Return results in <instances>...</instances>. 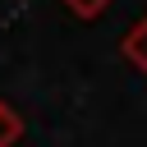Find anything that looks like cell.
<instances>
[{
  "mask_svg": "<svg viewBox=\"0 0 147 147\" xmlns=\"http://www.w3.org/2000/svg\"><path fill=\"white\" fill-rule=\"evenodd\" d=\"M119 55H124V60H129L142 78H147V14H142V18H138V23L119 37Z\"/></svg>",
  "mask_w": 147,
  "mask_h": 147,
  "instance_id": "cell-1",
  "label": "cell"
},
{
  "mask_svg": "<svg viewBox=\"0 0 147 147\" xmlns=\"http://www.w3.org/2000/svg\"><path fill=\"white\" fill-rule=\"evenodd\" d=\"M18 138H23V115L0 101V147H18Z\"/></svg>",
  "mask_w": 147,
  "mask_h": 147,
  "instance_id": "cell-2",
  "label": "cell"
},
{
  "mask_svg": "<svg viewBox=\"0 0 147 147\" xmlns=\"http://www.w3.org/2000/svg\"><path fill=\"white\" fill-rule=\"evenodd\" d=\"M64 9H69L74 18H101V14L110 9V0H64Z\"/></svg>",
  "mask_w": 147,
  "mask_h": 147,
  "instance_id": "cell-3",
  "label": "cell"
}]
</instances>
